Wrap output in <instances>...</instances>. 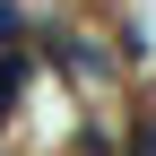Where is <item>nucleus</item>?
Here are the masks:
<instances>
[{
    "mask_svg": "<svg viewBox=\"0 0 156 156\" xmlns=\"http://www.w3.org/2000/svg\"><path fill=\"white\" fill-rule=\"evenodd\" d=\"M26 78H35V61H26V52H9V61H0V122L26 104Z\"/></svg>",
    "mask_w": 156,
    "mask_h": 156,
    "instance_id": "obj_1",
    "label": "nucleus"
},
{
    "mask_svg": "<svg viewBox=\"0 0 156 156\" xmlns=\"http://www.w3.org/2000/svg\"><path fill=\"white\" fill-rule=\"evenodd\" d=\"M122 156H156V122H130V139H122Z\"/></svg>",
    "mask_w": 156,
    "mask_h": 156,
    "instance_id": "obj_2",
    "label": "nucleus"
},
{
    "mask_svg": "<svg viewBox=\"0 0 156 156\" xmlns=\"http://www.w3.org/2000/svg\"><path fill=\"white\" fill-rule=\"evenodd\" d=\"M26 35V9H0V44H17Z\"/></svg>",
    "mask_w": 156,
    "mask_h": 156,
    "instance_id": "obj_3",
    "label": "nucleus"
}]
</instances>
